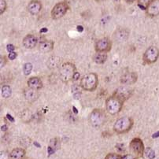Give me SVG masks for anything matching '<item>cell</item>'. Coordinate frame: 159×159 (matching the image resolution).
I'll list each match as a JSON object with an SVG mask.
<instances>
[{"mask_svg": "<svg viewBox=\"0 0 159 159\" xmlns=\"http://www.w3.org/2000/svg\"><path fill=\"white\" fill-rule=\"evenodd\" d=\"M98 78L95 73H91L84 75L80 80V87L87 92H93L98 87Z\"/></svg>", "mask_w": 159, "mask_h": 159, "instance_id": "1", "label": "cell"}, {"mask_svg": "<svg viewBox=\"0 0 159 159\" xmlns=\"http://www.w3.org/2000/svg\"><path fill=\"white\" fill-rule=\"evenodd\" d=\"M134 121L132 118L129 117H123L116 120L113 125V130L118 134H124L129 132L133 126Z\"/></svg>", "mask_w": 159, "mask_h": 159, "instance_id": "2", "label": "cell"}, {"mask_svg": "<svg viewBox=\"0 0 159 159\" xmlns=\"http://www.w3.org/2000/svg\"><path fill=\"white\" fill-rule=\"evenodd\" d=\"M76 66L72 62H66L61 65L59 70V76L61 81L68 83L73 80V75L76 73Z\"/></svg>", "mask_w": 159, "mask_h": 159, "instance_id": "3", "label": "cell"}, {"mask_svg": "<svg viewBox=\"0 0 159 159\" xmlns=\"http://www.w3.org/2000/svg\"><path fill=\"white\" fill-rule=\"evenodd\" d=\"M107 115L105 112L99 109H95L89 115V123L95 128L101 127L106 121Z\"/></svg>", "mask_w": 159, "mask_h": 159, "instance_id": "4", "label": "cell"}, {"mask_svg": "<svg viewBox=\"0 0 159 159\" xmlns=\"http://www.w3.org/2000/svg\"><path fill=\"white\" fill-rule=\"evenodd\" d=\"M123 107V102L120 101L115 96H111L108 98L106 101V109L111 115H116L120 113Z\"/></svg>", "mask_w": 159, "mask_h": 159, "instance_id": "5", "label": "cell"}, {"mask_svg": "<svg viewBox=\"0 0 159 159\" xmlns=\"http://www.w3.org/2000/svg\"><path fill=\"white\" fill-rule=\"evenodd\" d=\"M159 58V50L157 47L151 46L146 50L143 56V61L145 64L151 65L155 63Z\"/></svg>", "mask_w": 159, "mask_h": 159, "instance_id": "6", "label": "cell"}, {"mask_svg": "<svg viewBox=\"0 0 159 159\" xmlns=\"http://www.w3.org/2000/svg\"><path fill=\"white\" fill-rule=\"evenodd\" d=\"M132 92H133V90L129 86L125 85V86H120L117 88L113 95L124 102L132 96Z\"/></svg>", "mask_w": 159, "mask_h": 159, "instance_id": "7", "label": "cell"}, {"mask_svg": "<svg viewBox=\"0 0 159 159\" xmlns=\"http://www.w3.org/2000/svg\"><path fill=\"white\" fill-rule=\"evenodd\" d=\"M131 151H132L134 154L137 157H142L144 151V144L143 143V140L139 138H134L130 143L129 145Z\"/></svg>", "mask_w": 159, "mask_h": 159, "instance_id": "8", "label": "cell"}, {"mask_svg": "<svg viewBox=\"0 0 159 159\" xmlns=\"http://www.w3.org/2000/svg\"><path fill=\"white\" fill-rule=\"evenodd\" d=\"M68 5L66 2H58L53 7L51 10V17L53 19H59L61 18L67 12Z\"/></svg>", "mask_w": 159, "mask_h": 159, "instance_id": "9", "label": "cell"}, {"mask_svg": "<svg viewBox=\"0 0 159 159\" xmlns=\"http://www.w3.org/2000/svg\"><path fill=\"white\" fill-rule=\"evenodd\" d=\"M112 48V42L110 39L105 37L100 39L95 43V51L96 52H108Z\"/></svg>", "mask_w": 159, "mask_h": 159, "instance_id": "10", "label": "cell"}, {"mask_svg": "<svg viewBox=\"0 0 159 159\" xmlns=\"http://www.w3.org/2000/svg\"><path fill=\"white\" fill-rule=\"evenodd\" d=\"M138 76L136 73H127L125 74L122 75L120 77V83L123 85H129L134 84L135 82L137 81Z\"/></svg>", "mask_w": 159, "mask_h": 159, "instance_id": "11", "label": "cell"}, {"mask_svg": "<svg viewBox=\"0 0 159 159\" xmlns=\"http://www.w3.org/2000/svg\"><path fill=\"white\" fill-rule=\"evenodd\" d=\"M146 12L148 16L151 17H156L159 14V0H153L147 5Z\"/></svg>", "mask_w": 159, "mask_h": 159, "instance_id": "12", "label": "cell"}, {"mask_svg": "<svg viewBox=\"0 0 159 159\" xmlns=\"http://www.w3.org/2000/svg\"><path fill=\"white\" fill-rule=\"evenodd\" d=\"M42 9V3L38 0H32L28 5V11L32 15H37Z\"/></svg>", "mask_w": 159, "mask_h": 159, "instance_id": "13", "label": "cell"}, {"mask_svg": "<svg viewBox=\"0 0 159 159\" xmlns=\"http://www.w3.org/2000/svg\"><path fill=\"white\" fill-rule=\"evenodd\" d=\"M38 39L34 35L29 34L23 39V45L27 49H32L36 46Z\"/></svg>", "mask_w": 159, "mask_h": 159, "instance_id": "14", "label": "cell"}, {"mask_svg": "<svg viewBox=\"0 0 159 159\" xmlns=\"http://www.w3.org/2000/svg\"><path fill=\"white\" fill-rule=\"evenodd\" d=\"M129 32L127 29H117L114 34H113V39H115L117 42H125V40H127V39L129 38Z\"/></svg>", "mask_w": 159, "mask_h": 159, "instance_id": "15", "label": "cell"}, {"mask_svg": "<svg viewBox=\"0 0 159 159\" xmlns=\"http://www.w3.org/2000/svg\"><path fill=\"white\" fill-rule=\"evenodd\" d=\"M24 95L25 99L28 102H33L36 101L39 97V93L38 92V90L32 89V88H29L26 89L24 92Z\"/></svg>", "mask_w": 159, "mask_h": 159, "instance_id": "16", "label": "cell"}, {"mask_svg": "<svg viewBox=\"0 0 159 159\" xmlns=\"http://www.w3.org/2000/svg\"><path fill=\"white\" fill-rule=\"evenodd\" d=\"M28 87L29 88H32L35 90H39L43 88V82L40 78L33 76L28 80L27 81Z\"/></svg>", "mask_w": 159, "mask_h": 159, "instance_id": "17", "label": "cell"}, {"mask_svg": "<svg viewBox=\"0 0 159 159\" xmlns=\"http://www.w3.org/2000/svg\"><path fill=\"white\" fill-rule=\"evenodd\" d=\"M60 139L58 138L55 137L53 138V139H51L50 141L49 146L48 147V155H51V154H54L56 151H58V149L60 148Z\"/></svg>", "mask_w": 159, "mask_h": 159, "instance_id": "18", "label": "cell"}, {"mask_svg": "<svg viewBox=\"0 0 159 159\" xmlns=\"http://www.w3.org/2000/svg\"><path fill=\"white\" fill-rule=\"evenodd\" d=\"M39 49L41 52L48 53L54 49V42L51 40L41 41L39 43Z\"/></svg>", "mask_w": 159, "mask_h": 159, "instance_id": "19", "label": "cell"}, {"mask_svg": "<svg viewBox=\"0 0 159 159\" xmlns=\"http://www.w3.org/2000/svg\"><path fill=\"white\" fill-rule=\"evenodd\" d=\"M10 159H23L25 155V151L23 148L17 147L10 153Z\"/></svg>", "mask_w": 159, "mask_h": 159, "instance_id": "20", "label": "cell"}, {"mask_svg": "<svg viewBox=\"0 0 159 159\" xmlns=\"http://www.w3.org/2000/svg\"><path fill=\"white\" fill-rule=\"evenodd\" d=\"M107 59V54L106 52H96L93 56V61L96 64H103Z\"/></svg>", "mask_w": 159, "mask_h": 159, "instance_id": "21", "label": "cell"}, {"mask_svg": "<svg viewBox=\"0 0 159 159\" xmlns=\"http://www.w3.org/2000/svg\"><path fill=\"white\" fill-rule=\"evenodd\" d=\"M20 118L25 123H29L33 118V114L29 109H26V110H24L20 113Z\"/></svg>", "mask_w": 159, "mask_h": 159, "instance_id": "22", "label": "cell"}, {"mask_svg": "<svg viewBox=\"0 0 159 159\" xmlns=\"http://www.w3.org/2000/svg\"><path fill=\"white\" fill-rule=\"evenodd\" d=\"M61 59L58 56H52L48 59V66L50 69H55L59 66Z\"/></svg>", "mask_w": 159, "mask_h": 159, "instance_id": "23", "label": "cell"}, {"mask_svg": "<svg viewBox=\"0 0 159 159\" xmlns=\"http://www.w3.org/2000/svg\"><path fill=\"white\" fill-rule=\"evenodd\" d=\"M1 94H2V96L4 98H8L11 96V94H12V90L9 85H4L2 86V89H1Z\"/></svg>", "mask_w": 159, "mask_h": 159, "instance_id": "24", "label": "cell"}, {"mask_svg": "<svg viewBox=\"0 0 159 159\" xmlns=\"http://www.w3.org/2000/svg\"><path fill=\"white\" fill-rule=\"evenodd\" d=\"M80 88H81L80 85L74 84L72 86V93H73V97H74L76 99H79L80 97V95H81V90H80Z\"/></svg>", "mask_w": 159, "mask_h": 159, "instance_id": "25", "label": "cell"}, {"mask_svg": "<svg viewBox=\"0 0 159 159\" xmlns=\"http://www.w3.org/2000/svg\"><path fill=\"white\" fill-rule=\"evenodd\" d=\"M144 153H145L147 157H148L149 159H154L155 157V153L151 147H147V149L144 151Z\"/></svg>", "mask_w": 159, "mask_h": 159, "instance_id": "26", "label": "cell"}, {"mask_svg": "<svg viewBox=\"0 0 159 159\" xmlns=\"http://www.w3.org/2000/svg\"><path fill=\"white\" fill-rule=\"evenodd\" d=\"M32 70V65L30 62H27L25 64L24 68H23V72H24L25 75H29Z\"/></svg>", "mask_w": 159, "mask_h": 159, "instance_id": "27", "label": "cell"}, {"mask_svg": "<svg viewBox=\"0 0 159 159\" xmlns=\"http://www.w3.org/2000/svg\"><path fill=\"white\" fill-rule=\"evenodd\" d=\"M105 159H122V156L115 153H110L106 156Z\"/></svg>", "mask_w": 159, "mask_h": 159, "instance_id": "28", "label": "cell"}, {"mask_svg": "<svg viewBox=\"0 0 159 159\" xmlns=\"http://www.w3.org/2000/svg\"><path fill=\"white\" fill-rule=\"evenodd\" d=\"M6 10H7V2L5 0H0V14H3Z\"/></svg>", "mask_w": 159, "mask_h": 159, "instance_id": "29", "label": "cell"}, {"mask_svg": "<svg viewBox=\"0 0 159 159\" xmlns=\"http://www.w3.org/2000/svg\"><path fill=\"white\" fill-rule=\"evenodd\" d=\"M0 159H10V155L7 151H2L1 152V157Z\"/></svg>", "mask_w": 159, "mask_h": 159, "instance_id": "30", "label": "cell"}, {"mask_svg": "<svg viewBox=\"0 0 159 159\" xmlns=\"http://www.w3.org/2000/svg\"><path fill=\"white\" fill-rule=\"evenodd\" d=\"M153 0H138V2H139V4H140V5H143L144 6V7H147V5L150 3L151 2H152Z\"/></svg>", "mask_w": 159, "mask_h": 159, "instance_id": "31", "label": "cell"}, {"mask_svg": "<svg viewBox=\"0 0 159 159\" xmlns=\"http://www.w3.org/2000/svg\"><path fill=\"white\" fill-rule=\"evenodd\" d=\"M17 53H15L14 51V52H10V53H9L8 58L10 60H14L16 58H17Z\"/></svg>", "mask_w": 159, "mask_h": 159, "instance_id": "32", "label": "cell"}, {"mask_svg": "<svg viewBox=\"0 0 159 159\" xmlns=\"http://www.w3.org/2000/svg\"><path fill=\"white\" fill-rule=\"evenodd\" d=\"M7 50L9 53L14 52V50H15V47L14 45H12V44H8L7 46Z\"/></svg>", "mask_w": 159, "mask_h": 159, "instance_id": "33", "label": "cell"}, {"mask_svg": "<svg viewBox=\"0 0 159 159\" xmlns=\"http://www.w3.org/2000/svg\"><path fill=\"white\" fill-rule=\"evenodd\" d=\"M0 60H1V63H0V66H1V68H3L4 66H5L6 63H7V60H6L5 57H1V58H0Z\"/></svg>", "mask_w": 159, "mask_h": 159, "instance_id": "34", "label": "cell"}, {"mask_svg": "<svg viewBox=\"0 0 159 159\" xmlns=\"http://www.w3.org/2000/svg\"><path fill=\"white\" fill-rule=\"evenodd\" d=\"M122 159H136V157L134 155H132V154H127V155L123 156Z\"/></svg>", "mask_w": 159, "mask_h": 159, "instance_id": "35", "label": "cell"}, {"mask_svg": "<svg viewBox=\"0 0 159 159\" xmlns=\"http://www.w3.org/2000/svg\"><path fill=\"white\" fill-rule=\"evenodd\" d=\"M116 147H117V149H118V151H125V147H124V144H122V143H118V144H117V145H116Z\"/></svg>", "mask_w": 159, "mask_h": 159, "instance_id": "36", "label": "cell"}, {"mask_svg": "<svg viewBox=\"0 0 159 159\" xmlns=\"http://www.w3.org/2000/svg\"><path fill=\"white\" fill-rule=\"evenodd\" d=\"M79 79H80V73H78V72H76V73H74V75H73V80L76 81V80H78Z\"/></svg>", "mask_w": 159, "mask_h": 159, "instance_id": "37", "label": "cell"}, {"mask_svg": "<svg viewBox=\"0 0 159 159\" xmlns=\"http://www.w3.org/2000/svg\"><path fill=\"white\" fill-rule=\"evenodd\" d=\"M7 118L8 119V120H10V122H12V123H13V122H14V120H14V117L10 115V114H9V113H7Z\"/></svg>", "mask_w": 159, "mask_h": 159, "instance_id": "38", "label": "cell"}, {"mask_svg": "<svg viewBox=\"0 0 159 159\" xmlns=\"http://www.w3.org/2000/svg\"><path fill=\"white\" fill-rule=\"evenodd\" d=\"M159 137V131L156 132L155 133H154L152 135V138L153 139H156V138H158Z\"/></svg>", "mask_w": 159, "mask_h": 159, "instance_id": "39", "label": "cell"}, {"mask_svg": "<svg viewBox=\"0 0 159 159\" xmlns=\"http://www.w3.org/2000/svg\"><path fill=\"white\" fill-rule=\"evenodd\" d=\"M1 130L2 131V132H6V131L8 130V127H7V125H2V127H1Z\"/></svg>", "mask_w": 159, "mask_h": 159, "instance_id": "40", "label": "cell"}, {"mask_svg": "<svg viewBox=\"0 0 159 159\" xmlns=\"http://www.w3.org/2000/svg\"><path fill=\"white\" fill-rule=\"evenodd\" d=\"M76 29H77V31L78 32H83V30H84V28H83V26H81V25H78L77 27H76Z\"/></svg>", "mask_w": 159, "mask_h": 159, "instance_id": "41", "label": "cell"}, {"mask_svg": "<svg viewBox=\"0 0 159 159\" xmlns=\"http://www.w3.org/2000/svg\"><path fill=\"white\" fill-rule=\"evenodd\" d=\"M48 31V29H47V28H43V29L39 31V32H40V33H43V32H47Z\"/></svg>", "mask_w": 159, "mask_h": 159, "instance_id": "42", "label": "cell"}, {"mask_svg": "<svg viewBox=\"0 0 159 159\" xmlns=\"http://www.w3.org/2000/svg\"><path fill=\"white\" fill-rule=\"evenodd\" d=\"M127 3H132V2H134L135 1V0H125Z\"/></svg>", "mask_w": 159, "mask_h": 159, "instance_id": "43", "label": "cell"}, {"mask_svg": "<svg viewBox=\"0 0 159 159\" xmlns=\"http://www.w3.org/2000/svg\"><path fill=\"white\" fill-rule=\"evenodd\" d=\"M34 143V145L36 146V147H41L40 144H39V143H37V142H36V141H35V142H34V143Z\"/></svg>", "mask_w": 159, "mask_h": 159, "instance_id": "44", "label": "cell"}, {"mask_svg": "<svg viewBox=\"0 0 159 159\" xmlns=\"http://www.w3.org/2000/svg\"><path fill=\"white\" fill-rule=\"evenodd\" d=\"M73 110L74 113H78V110H76V108L75 107H73Z\"/></svg>", "mask_w": 159, "mask_h": 159, "instance_id": "45", "label": "cell"}, {"mask_svg": "<svg viewBox=\"0 0 159 159\" xmlns=\"http://www.w3.org/2000/svg\"><path fill=\"white\" fill-rule=\"evenodd\" d=\"M97 2H104L105 0H95Z\"/></svg>", "mask_w": 159, "mask_h": 159, "instance_id": "46", "label": "cell"}, {"mask_svg": "<svg viewBox=\"0 0 159 159\" xmlns=\"http://www.w3.org/2000/svg\"><path fill=\"white\" fill-rule=\"evenodd\" d=\"M114 1H116V2H119L120 0H114Z\"/></svg>", "mask_w": 159, "mask_h": 159, "instance_id": "47", "label": "cell"}, {"mask_svg": "<svg viewBox=\"0 0 159 159\" xmlns=\"http://www.w3.org/2000/svg\"><path fill=\"white\" fill-rule=\"evenodd\" d=\"M23 159H29V158H23Z\"/></svg>", "mask_w": 159, "mask_h": 159, "instance_id": "48", "label": "cell"}]
</instances>
